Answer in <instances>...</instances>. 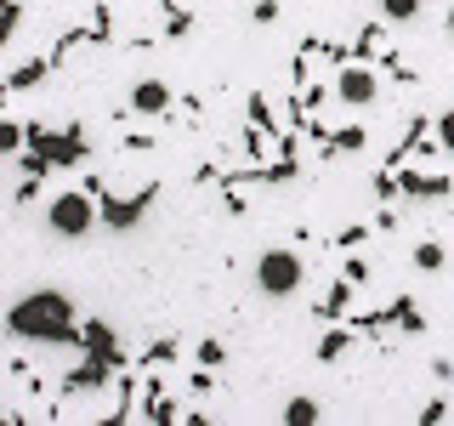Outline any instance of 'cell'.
<instances>
[{
	"mask_svg": "<svg viewBox=\"0 0 454 426\" xmlns=\"http://www.w3.org/2000/svg\"><path fill=\"white\" fill-rule=\"evenodd\" d=\"M46 75H51V63H46V57H35V63H23L18 75H12V91H28V85L46 80Z\"/></svg>",
	"mask_w": 454,
	"mask_h": 426,
	"instance_id": "cell-13",
	"label": "cell"
},
{
	"mask_svg": "<svg viewBox=\"0 0 454 426\" xmlns=\"http://www.w3.org/2000/svg\"><path fill=\"white\" fill-rule=\"evenodd\" d=\"M403 193H426V199H437V193H449V182H443V177H415V170H403Z\"/></svg>",
	"mask_w": 454,
	"mask_h": 426,
	"instance_id": "cell-10",
	"label": "cell"
},
{
	"mask_svg": "<svg viewBox=\"0 0 454 426\" xmlns=\"http://www.w3.org/2000/svg\"><path fill=\"white\" fill-rule=\"evenodd\" d=\"M250 18H255V23H278V0H255Z\"/></svg>",
	"mask_w": 454,
	"mask_h": 426,
	"instance_id": "cell-20",
	"label": "cell"
},
{
	"mask_svg": "<svg viewBox=\"0 0 454 426\" xmlns=\"http://www.w3.org/2000/svg\"><path fill=\"white\" fill-rule=\"evenodd\" d=\"M131 108L142 114V120H160V114H170V85L165 80H137L131 85Z\"/></svg>",
	"mask_w": 454,
	"mask_h": 426,
	"instance_id": "cell-7",
	"label": "cell"
},
{
	"mask_svg": "<svg viewBox=\"0 0 454 426\" xmlns=\"http://www.w3.org/2000/svg\"><path fill=\"white\" fill-rule=\"evenodd\" d=\"M415 267H420V273H437V267H443V245H432V239L415 245Z\"/></svg>",
	"mask_w": 454,
	"mask_h": 426,
	"instance_id": "cell-16",
	"label": "cell"
},
{
	"mask_svg": "<svg viewBox=\"0 0 454 426\" xmlns=\"http://www.w3.org/2000/svg\"><path fill=\"white\" fill-rule=\"evenodd\" d=\"M347 302H352V279L330 284V302H324V319H340V312H347Z\"/></svg>",
	"mask_w": 454,
	"mask_h": 426,
	"instance_id": "cell-15",
	"label": "cell"
},
{
	"mask_svg": "<svg viewBox=\"0 0 454 426\" xmlns=\"http://www.w3.org/2000/svg\"><path fill=\"white\" fill-rule=\"evenodd\" d=\"M91 193H97V205H103V227H114V233H131L160 188H142L137 199H114V193H103V182H91Z\"/></svg>",
	"mask_w": 454,
	"mask_h": 426,
	"instance_id": "cell-5",
	"label": "cell"
},
{
	"mask_svg": "<svg viewBox=\"0 0 454 426\" xmlns=\"http://www.w3.org/2000/svg\"><path fill=\"white\" fill-rule=\"evenodd\" d=\"M307 284V262L295 250H262L255 256V290L262 296H273V302H284V296H295Z\"/></svg>",
	"mask_w": 454,
	"mask_h": 426,
	"instance_id": "cell-3",
	"label": "cell"
},
{
	"mask_svg": "<svg viewBox=\"0 0 454 426\" xmlns=\"http://www.w3.org/2000/svg\"><path fill=\"white\" fill-rule=\"evenodd\" d=\"M380 18H387V23H415L420 0H380Z\"/></svg>",
	"mask_w": 454,
	"mask_h": 426,
	"instance_id": "cell-11",
	"label": "cell"
},
{
	"mask_svg": "<svg viewBox=\"0 0 454 426\" xmlns=\"http://www.w3.org/2000/svg\"><path fill=\"white\" fill-rule=\"evenodd\" d=\"M318 415H324L318 398H290V404H284V421H290V426H312Z\"/></svg>",
	"mask_w": 454,
	"mask_h": 426,
	"instance_id": "cell-9",
	"label": "cell"
},
{
	"mask_svg": "<svg viewBox=\"0 0 454 426\" xmlns=\"http://www.w3.org/2000/svg\"><path fill=\"white\" fill-rule=\"evenodd\" d=\"M170 359H176V347H170V341H160V347H153V352H148V359H142V364L153 369V364H170Z\"/></svg>",
	"mask_w": 454,
	"mask_h": 426,
	"instance_id": "cell-21",
	"label": "cell"
},
{
	"mask_svg": "<svg viewBox=\"0 0 454 426\" xmlns=\"http://www.w3.org/2000/svg\"><path fill=\"white\" fill-rule=\"evenodd\" d=\"M6 330L28 341V347H74V341L85 335L74 324V302H68L63 290H28L12 302L6 312Z\"/></svg>",
	"mask_w": 454,
	"mask_h": 426,
	"instance_id": "cell-1",
	"label": "cell"
},
{
	"mask_svg": "<svg viewBox=\"0 0 454 426\" xmlns=\"http://www.w3.org/2000/svg\"><path fill=\"white\" fill-rule=\"evenodd\" d=\"M193 359L205 364V369H222V359H227V347H222V341H199V347H193Z\"/></svg>",
	"mask_w": 454,
	"mask_h": 426,
	"instance_id": "cell-17",
	"label": "cell"
},
{
	"mask_svg": "<svg viewBox=\"0 0 454 426\" xmlns=\"http://www.w3.org/2000/svg\"><path fill=\"white\" fill-rule=\"evenodd\" d=\"M335 97H340L347 108H369V103L380 97L375 63H364V57H358V63H340V68H335Z\"/></svg>",
	"mask_w": 454,
	"mask_h": 426,
	"instance_id": "cell-4",
	"label": "cell"
},
{
	"mask_svg": "<svg viewBox=\"0 0 454 426\" xmlns=\"http://www.w3.org/2000/svg\"><path fill=\"white\" fill-rule=\"evenodd\" d=\"M432 131H437V148L454 154V108H449V114H437V120H432Z\"/></svg>",
	"mask_w": 454,
	"mask_h": 426,
	"instance_id": "cell-18",
	"label": "cell"
},
{
	"mask_svg": "<svg viewBox=\"0 0 454 426\" xmlns=\"http://www.w3.org/2000/svg\"><path fill=\"white\" fill-rule=\"evenodd\" d=\"M23 142H28V125H18V120H6V125H0V154H12V160H18V154H23Z\"/></svg>",
	"mask_w": 454,
	"mask_h": 426,
	"instance_id": "cell-12",
	"label": "cell"
},
{
	"mask_svg": "<svg viewBox=\"0 0 454 426\" xmlns=\"http://www.w3.org/2000/svg\"><path fill=\"white\" fill-rule=\"evenodd\" d=\"M80 352H91V359H103V364H114V369H125V352H120V341H114V330H108L103 319H91V324H85Z\"/></svg>",
	"mask_w": 454,
	"mask_h": 426,
	"instance_id": "cell-6",
	"label": "cell"
},
{
	"mask_svg": "<svg viewBox=\"0 0 454 426\" xmlns=\"http://www.w3.org/2000/svg\"><path fill=\"white\" fill-rule=\"evenodd\" d=\"M108 375H114V364H103V359H91V352H85V364L63 381V392H103Z\"/></svg>",
	"mask_w": 454,
	"mask_h": 426,
	"instance_id": "cell-8",
	"label": "cell"
},
{
	"mask_svg": "<svg viewBox=\"0 0 454 426\" xmlns=\"http://www.w3.org/2000/svg\"><path fill=\"white\" fill-rule=\"evenodd\" d=\"M97 222H103V205H97V193H91V188L57 193L51 205H46V227H51L57 239H68V245H74V239H85Z\"/></svg>",
	"mask_w": 454,
	"mask_h": 426,
	"instance_id": "cell-2",
	"label": "cell"
},
{
	"mask_svg": "<svg viewBox=\"0 0 454 426\" xmlns=\"http://www.w3.org/2000/svg\"><path fill=\"white\" fill-rule=\"evenodd\" d=\"M347 347H352V330H330V335L318 341V359H324V364H335Z\"/></svg>",
	"mask_w": 454,
	"mask_h": 426,
	"instance_id": "cell-14",
	"label": "cell"
},
{
	"mask_svg": "<svg viewBox=\"0 0 454 426\" xmlns=\"http://www.w3.org/2000/svg\"><path fill=\"white\" fill-rule=\"evenodd\" d=\"M18 23H23V0H6V18H0V40H18Z\"/></svg>",
	"mask_w": 454,
	"mask_h": 426,
	"instance_id": "cell-19",
	"label": "cell"
},
{
	"mask_svg": "<svg viewBox=\"0 0 454 426\" xmlns=\"http://www.w3.org/2000/svg\"><path fill=\"white\" fill-rule=\"evenodd\" d=\"M443 23H449V35H454V6H449V18H443Z\"/></svg>",
	"mask_w": 454,
	"mask_h": 426,
	"instance_id": "cell-22",
	"label": "cell"
}]
</instances>
